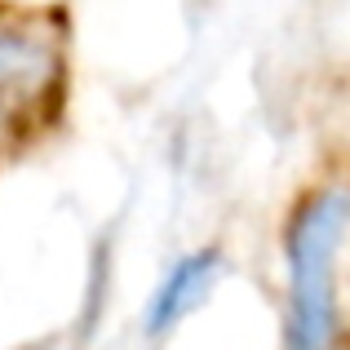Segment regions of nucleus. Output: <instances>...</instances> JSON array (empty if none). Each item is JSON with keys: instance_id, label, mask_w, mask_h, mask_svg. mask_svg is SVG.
Masks as SVG:
<instances>
[{"instance_id": "1", "label": "nucleus", "mask_w": 350, "mask_h": 350, "mask_svg": "<svg viewBox=\"0 0 350 350\" xmlns=\"http://www.w3.org/2000/svg\"><path fill=\"white\" fill-rule=\"evenodd\" d=\"M67 85L62 18L0 9V146H23L58 116Z\"/></svg>"}, {"instance_id": "2", "label": "nucleus", "mask_w": 350, "mask_h": 350, "mask_svg": "<svg viewBox=\"0 0 350 350\" xmlns=\"http://www.w3.org/2000/svg\"><path fill=\"white\" fill-rule=\"evenodd\" d=\"M350 231V191L328 187L288 231V350H328L337 337V253Z\"/></svg>"}, {"instance_id": "3", "label": "nucleus", "mask_w": 350, "mask_h": 350, "mask_svg": "<svg viewBox=\"0 0 350 350\" xmlns=\"http://www.w3.org/2000/svg\"><path fill=\"white\" fill-rule=\"evenodd\" d=\"M217 271H222V257L213 248H200V253H187L182 262H173V271L160 280V288L151 293V306H146V333L164 337L182 324L196 306H204L208 293L217 284Z\"/></svg>"}]
</instances>
